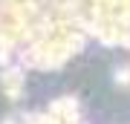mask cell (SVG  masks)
<instances>
[]
</instances>
